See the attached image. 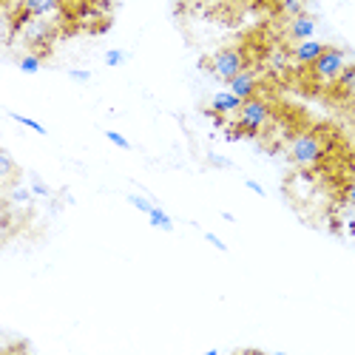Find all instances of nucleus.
Here are the masks:
<instances>
[{"label":"nucleus","instance_id":"f257e3e1","mask_svg":"<svg viewBox=\"0 0 355 355\" xmlns=\"http://www.w3.org/2000/svg\"><path fill=\"white\" fill-rule=\"evenodd\" d=\"M270 123V105L259 100V97H250L242 103V108L236 111V128H239L245 137H256L264 125Z\"/></svg>","mask_w":355,"mask_h":355},{"label":"nucleus","instance_id":"f03ea898","mask_svg":"<svg viewBox=\"0 0 355 355\" xmlns=\"http://www.w3.org/2000/svg\"><path fill=\"white\" fill-rule=\"evenodd\" d=\"M344 69H347V54L341 49H336V46H327L321 51L318 60L310 66V71H313V77L318 83H336Z\"/></svg>","mask_w":355,"mask_h":355},{"label":"nucleus","instance_id":"7ed1b4c3","mask_svg":"<svg viewBox=\"0 0 355 355\" xmlns=\"http://www.w3.org/2000/svg\"><path fill=\"white\" fill-rule=\"evenodd\" d=\"M324 157V142L315 134H299L290 142V159L299 168H310Z\"/></svg>","mask_w":355,"mask_h":355},{"label":"nucleus","instance_id":"20e7f679","mask_svg":"<svg viewBox=\"0 0 355 355\" xmlns=\"http://www.w3.org/2000/svg\"><path fill=\"white\" fill-rule=\"evenodd\" d=\"M211 71L216 80L222 83H230L239 71H245V57L239 49H222L214 54V60H211Z\"/></svg>","mask_w":355,"mask_h":355},{"label":"nucleus","instance_id":"39448f33","mask_svg":"<svg viewBox=\"0 0 355 355\" xmlns=\"http://www.w3.org/2000/svg\"><path fill=\"white\" fill-rule=\"evenodd\" d=\"M324 49H327V43H321V40H315V37L299 40V43L293 46V51H290V60H293L295 66H313L318 57H321Z\"/></svg>","mask_w":355,"mask_h":355},{"label":"nucleus","instance_id":"423d86ee","mask_svg":"<svg viewBox=\"0 0 355 355\" xmlns=\"http://www.w3.org/2000/svg\"><path fill=\"white\" fill-rule=\"evenodd\" d=\"M242 97H236L230 88H225V92H216L214 97H211V105H208V111L211 114H222V116H236V111L242 108Z\"/></svg>","mask_w":355,"mask_h":355},{"label":"nucleus","instance_id":"0eeeda50","mask_svg":"<svg viewBox=\"0 0 355 355\" xmlns=\"http://www.w3.org/2000/svg\"><path fill=\"white\" fill-rule=\"evenodd\" d=\"M287 35H290V40H293V43H299V40H310V37H315V17H313V15H307V12H302V15H295V17H290V26H287Z\"/></svg>","mask_w":355,"mask_h":355},{"label":"nucleus","instance_id":"6e6552de","mask_svg":"<svg viewBox=\"0 0 355 355\" xmlns=\"http://www.w3.org/2000/svg\"><path fill=\"white\" fill-rule=\"evenodd\" d=\"M20 9L28 12L35 20H49L63 9L60 0H20Z\"/></svg>","mask_w":355,"mask_h":355},{"label":"nucleus","instance_id":"1a4fd4ad","mask_svg":"<svg viewBox=\"0 0 355 355\" xmlns=\"http://www.w3.org/2000/svg\"><path fill=\"white\" fill-rule=\"evenodd\" d=\"M227 88L236 94V97H242V100H250V97H256V92H259V80H256V74L253 71H239L230 83H227Z\"/></svg>","mask_w":355,"mask_h":355},{"label":"nucleus","instance_id":"9d476101","mask_svg":"<svg viewBox=\"0 0 355 355\" xmlns=\"http://www.w3.org/2000/svg\"><path fill=\"white\" fill-rule=\"evenodd\" d=\"M32 199H35V191H32V188H23V185L9 188V193H6V202H9V205H17V208H28V205H32Z\"/></svg>","mask_w":355,"mask_h":355},{"label":"nucleus","instance_id":"9b49d317","mask_svg":"<svg viewBox=\"0 0 355 355\" xmlns=\"http://www.w3.org/2000/svg\"><path fill=\"white\" fill-rule=\"evenodd\" d=\"M148 222H151V227L165 230V233H171V230H173V219L159 208V205H154V208H151V214H148Z\"/></svg>","mask_w":355,"mask_h":355},{"label":"nucleus","instance_id":"f8f14e48","mask_svg":"<svg viewBox=\"0 0 355 355\" xmlns=\"http://www.w3.org/2000/svg\"><path fill=\"white\" fill-rule=\"evenodd\" d=\"M9 116H12V120H15V123H20L23 128H28V131H35V134H40V137H46V134H49V131H46V128H43V125H40L37 120H32V116H26V114L9 111Z\"/></svg>","mask_w":355,"mask_h":355},{"label":"nucleus","instance_id":"ddd939ff","mask_svg":"<svg viewBox=\"0 0 355 355\" xmlns=\"http://www.w3.org/2000/svg\"><path fill=\"white\" fill-rule=\"evenodd\" d=\"M40 66H43V63H40V57H37V54H23L20 60H17V69H20L23 74H37Z\"/></svg>","mask_w":355,"mask_h":355},{"label":"nucleus","instance_id":"4468645a","mask_svg":"<svg viewBox=\"0 0 355 355\" xmlns=\"http://www.w3.org/2000/svg\"><path fill=\"white\" fill-rule=\"evenodd\" d=\"M15 159H12V154L9 151H0V180L3 182H9L12 176H15Z\"/></svg>","mask_w":355,"mask_h":355},{"label":"nucleus","instance_id":"2eb2a0df","mask_svg":"<svg viewBox=\"0 0 355 355\" xmlns=\"http://www.w3.org/2000/svg\"><path fill=\"white\" fill-rule=\"evenodd\" d=\"M279 9H282V15L295 17L304 12V0H279Z\"/></svg>","mask_w":355,"mask_h":355},{"label":"nucleus","instance_id":"dca6fc26","mask_svg":"<svg viewBox=\"0 0 355 355\" xmlns=\"http://www.w3.org/2000/svg\"><path fill=\"white\" fill-rule=\"evenodd\" d=\"M103 60H105L108 69H120V66L125 63V51H123V49H108Z\"/></svg>","mask_w":355,"mask_h":355},{"label":"nucleus","instance_id":"f3484780","mask_svg":"<svg viewBox=\"0 0 355 355\" xmlns=\"http://www.w3.org/2000/svg\"><path fill=\"white\" fill-rule=\"evenodd\" d=\"M128 205H134V208H137V211H142L145 216L151 214V208H154V202H148L145 196H137V193H128Z\"/></svg>","mask_w":355,"mask_h":355},{"label":"nucleus","instance_id":"a211bd4d","mask_svg":"<svg viewBox=\"0 0 355 355\" xmlns=\"http://www.w3.org/2000/svg\"><path fill=\"white\" fill-rule=\"evenodd\" d=\"M105 139H108V142H114L116 148H123V151H131V142H128V139H125V137H123L120 131L108 128V131H105Z\"/></svg>","mask_w":355,"mask_h":355},{"label":"nucleus","instance_id":"6ab92c4d","mask_svg":"<svg viewBox=\"0 0 355 355\" xmlns=\"http://www.w3.org/2000/svg\"><path fill=\"white\" fill-rule=\"evenodd\" d=\"M69 77L74 83H88V80H92V71H85V69H69Z\"/></svg>","mask_w":355,"mask_h":355},{"label":"nucleus","instance_id":"aec40b11","mask_svg":"<svg viewBox=\"0 0 355 355\" xmlns=\"http://www.w3.org/2000/svg\"><path fill=\"white\" fill-rule=\"evenodd\" d=\"M32 191H35V196H51V188L49 185H43L37 176H32Z\"/></svg>","mask_w":355,"mask_h":355},{"label":"nucleus","instance_id":"412c9836","mask_svg":"<svg viewBox=\"0 0 355 355\" xmlns=\"http://www.w3.org/2000/svg\"><path fill=\"white\" fill-rule=\"evenodd\" d=\"M205 242H211V245H214L216 250H222V253H227V245H225V242L219 239V236H216V233H205Z\"/></svg>","mask_w":355,"mask_h":355},{"label":"nucleus","instance_id":"4be33fe9","mask_svg":"<svg viewBox=\"0 0 355 355\" xmlns=\"http://www.w3.org/2000/svg\"><path fill=\"white\" fill-rule=\"evenodd\" d=\"M270 66H273V69H284V66H287V54H284V51H276V54L270 57Z\"/></svg>","mask_w":355,"mask_h":355},{"label":"nucleus","instance_id":"5701e85b","mask_svg":"<svg viewBox=\"0 0 355 355\" xmlns=\"http://www.w3.org/2000/svg\"><path fill=\"white\" fill-rule=\"evenodd\" d=\"M208 162L211 165H219V168H233V162L225 159V157H219V154H208Z\"/></svg>","mask_w":355,"mask_h":355},{"label":"nucleus","instance_id":"b1692460","mask_svg":"<svg viewBox=\"0 0 355 355\" xmlns=\"http://www.w3.org/2000/svg\"><path fill=\"white\" fill-rule=\"evenodd\" d=\"M245 185H248V188H250V191H253L256 196H268V191H264V188H261V185H259L256 180H245Z\"/></svg>","mask_w":355,"mask_h":355},{"label":"nucleus","instance_id":"393cba45","mask_svg":"<svg viewBox=\"0 0 355 355\" xmlns=\"http://www.w3.org/2000/svg\"><path fill=\"white\" fill-rule=\"evenodd\" d=\"M341 92H344V94H347V97H349V100L355 103V74H352V80H349V83H347V85L341 88Z\"/></svg>","mask_w":355,"mask_h":355},{"label":"nucleus","instance_id":"a878e982","mask_svg":"<svg viewBox=\"0 0 355 355\" xmlns=\"http://www.w3.org/2000/svg\"><path fill=\"white\" fill-rule=\"evenodd\" d=\"M347 202H349L352 208H355V180H352V182L347 185Z\"/></svg>","mask_w":355,"mask_h":355}]
</instances>
